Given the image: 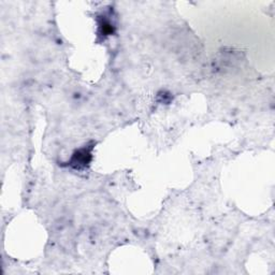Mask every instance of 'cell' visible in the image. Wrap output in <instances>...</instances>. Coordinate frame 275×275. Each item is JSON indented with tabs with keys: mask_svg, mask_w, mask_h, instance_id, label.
<instances>
[{
	"mask_svg": "<svg viewBox=\"0 0 275 275\" xmlns=\"http://www.w3.org/2000/svg\"><path fill=\"white\" fill-rule=\"evenodd\" d=\"M91 149H82L78 151L71 159V164L76 169H81V168H85L87 164H89L91 160Z\"/></svg>",
	"mask_w": 275,
	"mask_h": 275,
	"instance_id": "cell-1",
	"label": "cell"
}]
</instances>
